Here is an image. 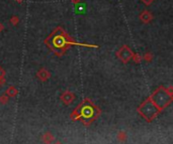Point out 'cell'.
Here are the masks:
<instances>
[{
    "label": "cell",
    "instance_id": "obj_8",
    "mask_svg": "<svg viewBox=\"0 0 173 144\" xmlns=\"http://www.w3.org/2000/svg\"><path fill=\"white\" fill-rule=\"evenodd\" d=\"M42 141L45 144H53L55 142V136L51 132H46L45 134H43Z\"/></svg>",
    "mask_w": 173,
    "mask_h": 144
},
{
    "label": "cell",
    "instance_id": "obj_16",
    "mask_svg": "<svg viewBox=\"0 0 173 144\" xmlns=\"http://www.w3.org/2000/svg\"><path fill=\"white\" fill-rule=\"evenodd\" d=\"M17 21H18V18L16 17V16H14V17H13V18L10 19V22L13 23V24H14V25L16 24V23H17Z\"/></svg>",
    "mask_w": 173,
    "mask_h": 144
},
{
    "label": "cell",
    "instance_id": "obj_2",
    "mask_svg": "<svg viewBox=\"0 0 173 144\" xmlns=\"http://www.w3.org/2000/svg\"><path fill=\"white\" fill-rule=\"evenodd\" d=\"M101 114V110L93 102H91L88 98H85L77 108L71 114L72 121L80 120L83 125L88 126L98 118Z\"/></svg>",
    "mask_w": 173,
    "mask_h": 144
},
{
    "label": "cell",
    "instance_id": "obj_1",
    "mask_svg": "<svg viewBox=\"0 0 173 144\" xmlns=\"http://www.w3.org/2000/svg\"><path fill=\"white\" fill-rule=\"evenodd\" d=\"M46 45L56 53L58 56H63L65 52L70 48V45H82V46H90V48H97V45H83V43H78L73 41V39L68 35V33L61 27L58 26L52 31V33L46 38L45 41Z\"/></svg>",
    "mask_w": 173,
    "mask_h": 144
},
{
    "label": "cell",
    "instance_id": "obj_9",
    "mask_svg": "<svg viewBox=\"0 0 173 144\" xmlns=\"http://www.w3.org/2000/svg\"><path fill=\"white\" fill-rule=\"evenodd\" d=\"M140 19L144 23H148V22H150L152 19H153V16H152V14L148 10H144L140 14Z\"/></svg>",
    "mask_w": 173,
    "mask_h": 144
},
{
    "label": "cell",
    "instance_id": "obj_12",
    "mask_svg": "<svg viewBox=\"0 0 173 144\" xmlns=\"http://www.w3.org/2000/svg\"><path fill=\"white\" fill-rule=\"evenodd\" d=\"M5 71L0 67V86H2L5 83Z\"/></svg>",
    "mask_w": 173,
    "mask_h": 144
},
{
    "label": "cell",
    "instance_id": "obj_7",
    "mask_svg": "<svg viewBox=\"0 0 173 144\" xmlns=\"http://www.w3.org/2000/svg\"><path fill=\"white\" fill-rule=\"evenodd\" d=\"M37 77H38V79H40V81L42 82H46L47 80H49L50 79V77H51V74L49 71H47L46 69H40L38 73H37Z\"/></svg>",
    "mask_w": 173,
    "mask_h": 144
},
{
    "label": "cell",
    "instance_id": "obj_5",
    "mask_svg": "<svg viewBox=\"0 0 173 144\" xmlns=\"http://www.w3.org/2000/svg\"><path fill=\"white\" fill-rule=\"evenodd\" d=\"M134 52L131 51V49L128 45H124L117 52V56L121 59L124 63H127L133 59Z\"/></svg>",
    "mask_w": 173,
    "mask_h": 144
},
{
    "label": "cell",
    "instance_id": "obj_20",
    "mask_svg": "<svg viewBox=\"0 0 173 144\" xmlns=\"http://www.w3.org/2000/svg\"><path fill=\"white\" fill-rule=\"evenodd\" d=\"M78 1H79V0H73V2H74V3H75V2H78Z\"/></svg>",
    "mask_w": 173,
    "mask_h": 144
},
{
    "label": "cell",
    "instance_id": "obj_6",
    "mask_svg": "<svg viewBox=\"0 0 173 144\" xmlns=\"http://www.w3.org/2000/svg\"><path fill=\"white\" fill-rule=\"evenodd\" d=\"M60 99L65 105H70V104L74 101V99H75V95H74L72 92L65 91L60 96Z\"/></svg>",
    "mask_w": 173,
    "mask_h": 144
},
{
    "label": "cell",
    "instance_id": "obj_10",
    "mask_svg": "<svg viewBox=\"0 0 173 144\" xmlns=\"http://www.w3.org/2000/svg\"><path fill=\"white\" fill-rule=\"evenodd\" d=\"M128 138V135H127V132L123 131V130H121V131H118L117 134V139L118 141L121 142H125V140Z\"/></svg>",
    "mask_w": 173,
    "mask_h": 144
},
{
    "label": "cell",
    "instance_id": "obj_4",
    "mask_svg": "<svg viewBox=\"0 0 173 144\" xmlns=\"http://www.w3.org/2000/svg\"><path fill=\"white\" fill-rule=\"evenodd\" d=\"M137 110H138V113L140 114V116L143 117L147 122H153L158 117L159 114L161 113V111L157 108V106L151 101L150 98L145 100V101L138 107Z\"/></svg>",
    "mask_w": 173,
    "mask_h": 144
},
{
    "label": "cell",
    "instance_id": "obj_11",
    "mask_svg": "<svg viewBox=\"0 0 173 144\" xmlns=\"http://www.w3.org/2000/svg\"><path fill=\"white\" fill-rule=\"evenodd\" d=\"M17 89L15 88V87L13 86H10L9 88L7 89V91H6V95H7L8 97H15L16 95H17Z\"/></svg>",
    "mask_w": 173,
    "mask_h": 144
},
{
    "label": "cell",
    "instance_id": "obj_15",
    "mask_svg": "<svg viewBox=\"0 0 173 144\" xmlns=\"http://www.w3.org/2000/svg\"><path fill=\"white\" fill-rule=\"evenodd\" d=\"M145 59L147 62L151 61V59H152V55H151V53H146V55H145Z\"/></svg>",
    "mask_w": 173,
    "mask_h": 144
},
{
    "label": "cell",
    "instance_id": "obj_18",
    "mask_svg": "<svg viewBox=\"0 0 173 144\" xmlns=\"http://www.w3.org/2000/svg\"><path fill=\"white\" fill-rule=\"evenodd\" d=\"M3 28H4V27H3V25L1 24V23H0V31H1Z\"/></svg>",
    "mask_w": 173,
    "mask_h": 144
},
{
    "label": "cell",
    "instance_id": "obj_17",
    "mask_svg": "<svg viewBox=\"0 0 173 144\" xmlns=\"http://www.w3.org/2000/svg\"><path fill=\"white\" fill-rule=\"evenodd\" d=\"M154 0H142V2H144L146 5H150Z\"/></svg>",
    "mask_w": 173,
    "mask_h": 144
},
{
    "label": "cell",
    "instance_id": "obj_19",
    "mask_svg": "<svg viewBox=\"0 0 173 144\" xmlns=\"http://www.w3.org/2000/svg\"><path fill=\"white\" fill-rule=\"evenodd\" d=\"M53 144H63L62 142H60V141H57V142H54Z\"/></svg>",
    "mask_w": 173,
    "mask_h": 144
},
{
    "label": "cell",
    "instance_id": "obj_14",
    "mask_svg": "<svg viewBox=\"0 0 173 144\" xmlns=\"http://www.w3.org/2000/svg\"><path fill=\"white\" fill-rule=\"evenodd\" d=\"M133 59H134V61L136 62V63H140L141 62V59H142V58H141V56H139V55H134L133 56Z\"/></svg>",
    "mask_w": 173,
    "mask_h": 144
},
{
    "label": "cell",
    "instance_id": "obj_13",
    "mask_svg": "<svg viewBox=\"0 0 173 144\" xmlns=\"http://www.w3.org/2000/svg\"><path fill=\"white\" fill-rule=\"evenodd\" d=\"M8 99H9V97L6 95V94H4V95H1V96H0V104H2V105L7 104L8 103Z\"/></svg>",
    "mask_w": 173,
    "mask_h": 144
},
{
    "label": "cell",
    "instance_id": "obj_3",
    "mask_svg": "<svg viewBox=\"0 0 173 144\" xmlns=\"http://www.w3.org/2000/svg\"><path fill=\"white\" fill-rule=\"evenodd\" d=\"M150 100L153 102L160 111H163L170 105L173 101V94L172 88H165V87H158L152 95L149 97Z\"/></svg>",
    "mask_w": 173,
    "mask_h": 144
},
{
    "label": "cell",
    "instance_id": "obj_21",
    "mask_svg": "<svg viewBox=\"0 0 173 144\" xmlns=\"http://www.w3.org/2000/svg\"><path fill=\"white\" fill-rule=\"evenodd\" d=\"M16 1H18V2H21V1H22V0H16Z\"/></svg>",
    "mask_w": 173,
    "mask_h": 144
}]
</instances>
